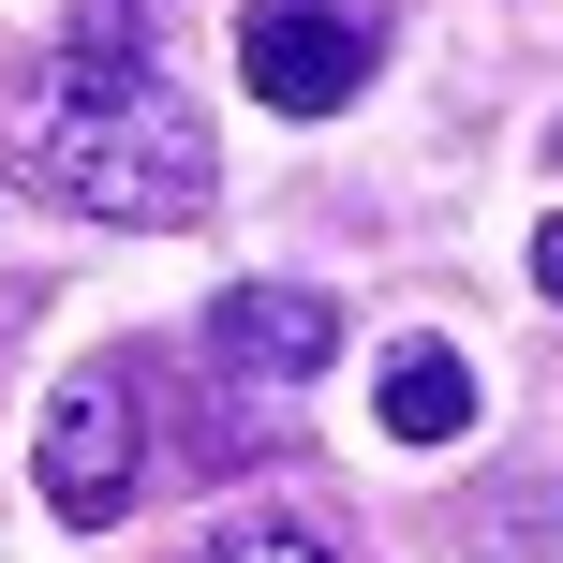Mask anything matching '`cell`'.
<instances>
[{"instance_id":"6da1fadb","label":"cell","mask_w":563,"mask_h":563,"mask_svg":"<svg viewBox=\"0 0 563 563\" xmlns=\"http://www.w3.org/2000/svg\"><path fill=\"white\" fill-rule=\"evenodd\" d=\"M0 164L30 178L45 208H75V223H194L208 194H223V148H208V119L178 104L148 59H45V75L0 89Z\"/></svg>"},{"instance_id":"7a4b0ae2","label":"cell","mask_w":563,"mask_h":563,"mask_svg":"<svg viewBox=\"0 0 563 563\" xmlns=\"http://www.w3.org/2000/svg\"><path fill=\"white\" fill-rule=\"evenodd\" d=\"M134 475H148V386L134 356H89L30 430V489H45V519L104 534V519H134Z\"/></svg>"},{"instance_id":"3957f363","label":"cell","mask_w":563,"mask_h":563,"mask_svg":"<svg viewBox=\"0 0 563 563\" xmlns=\"http://www.w3.org/2000/svg\"><path fill=\"white\" fill-rule=\"evenodd\" d=\"M386 45H400L386 0H253L238 15V75H253L267 119H341L386 75Z\"/></svg>"},{"instance_id":"277c9868","label":"cell","mask_w":563,"mask_h":563,"mask_svg":"<svg viewBox=\"0 0 563 563\" xmlns=\"http://www.w3.org/2000/svg\"><path fill=\"white\" fill-rule=\"evenodd\" d=\"M341 356V311H327V282H238L223 311H208V371L223 386H311V371Z\"/></svg>"},{"instance_id":"5b68a950","label":"cell","mask_w":563,"mask_h":563,"mask_svg":"<svg viewBox=\"0 0 563 563\" xmlns=\"http://www.w3.org/2000/svg\"><path fill=\"white\" fill-rule=\"evenodd\" d=\"M371 416H386V445H460V430H475V371H460L445 341H400V356L371 371Z\"/></svg>"},{"instance_id":"8992f818","label":"cell","mask_w":563,"mask_h":563,"mask_svg":"<svg viewBox=\"0 0 563 563\" xmlns=\"http://www.w3.org/2000/svg\"><path fill=\"white\" fill-rule=\"evenodd\" d=\"M475 534L505 563H563V489H505V505H475Z\"/></svg>"},{"instance_id":"52a82bcc","label":"cell","mask_w":563,"mask_h":563,"mask_svg":"<svg viewBox=\"0 0 563 563\" xmlns=\"http://www.w3.org/2000/svg\"><path fill=\"white\" fill-rule=\"evenodd\" d=\"M208 563H341V549H327V519L253 505V519H223V549H208Z\"/></svg>"},{"instance_id":"ba28073f","label":"cell","mask_w":563,"mask_h":563,"mask_svg":"<svg viewBox=\"0 0 563 563\" xmlns=\"http://www.w3.org/2000/svg\"><path fill=\"white\" fill-rule=\"evenodd\" d=\"M534 297L563 311V208H549V223H534Z\"/></svg>"},{"instance_id":"9c48e42d","label":"cell","mask_w":563,"mask_h":563,"mask_svg":"<svg viewBox=\"0 0 563 563\" xmlns=\"http://www.w3.org/2000/svg\"><path fill=\"white\" fill-rule=\"evenodd\" d=\"M549 148H563V134H549Z\"/></svg>"}]
</instances>
